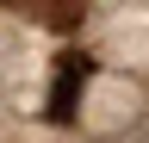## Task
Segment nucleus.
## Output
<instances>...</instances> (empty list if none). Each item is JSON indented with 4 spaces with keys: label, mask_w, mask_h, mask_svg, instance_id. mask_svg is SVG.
<instances>
[{
    "label": "nucleus",
    "mask_w": 149,
    "mask_h": 143,
    "mask_svg": "<svg viewBox=\"0 0 149 143\" xmlns=\"http://www.w3.org/2000/svg\"><path fill=\"white\" fill-rule=\"evenodd\" d=\"M6 13H25V19L50 25V31H74L87 19V0H0Z\"/></svg>",
    "instance_id": "nucleus-1"
},
{
    "label": "nucleus",
    "mask_w": 149,
    "mask_h": 143,
    "mask_svg": "<svg viewBox=\"0 0 149 143\" xmlns=\"http://www.w3.org/2000/svg\"><path fill=\"white\" fill-rule=\"evenodd\" d=\"M87 81V56H62V81H56V100H50V118H68L74 106V87Z\"/></svg>",
    "instance_id": "nucleus-2"
},
{
    "label": "nucleus",
    "mask_w": 149,
    "mask_h": 143,
    "mask_svg": "<svg viewBox=\"0 0 149 143\" xmlns=\"http://www.w3.org/2000/svg\"><path fill=\"white\" fill-rule=\"evenodd\" d=\"M0 56H6V44H0Z\"/></svg>",
    "instance_id": "nucleus-3"
}]
</instances>
